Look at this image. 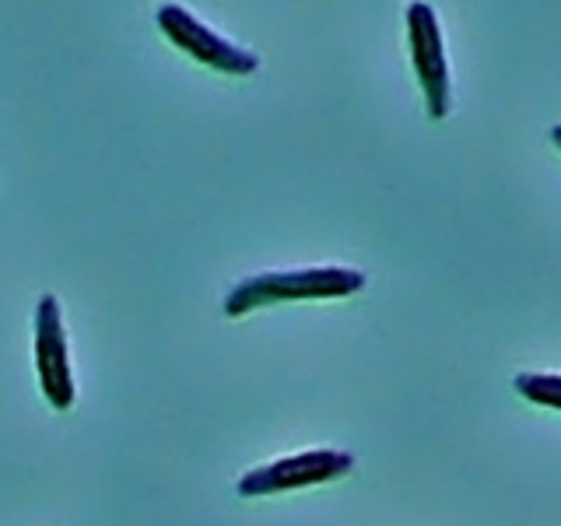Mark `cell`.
Here are the masks:
<instances>
[{
	"label": "cell",
	"instance_id": "7a4b0ae2",
	"mask_svg": "<svg viewBox=\"0 0 561 526\" xmlns=\"http://www.w3.org/2000/svg\"><path fill=\"white\" fill-rule=\"evenodd\" d=\"M154 25L165 35V43H172L180 53H186L190 60L218 70V75L245 78V75H253V70H260V57L253 49L225 39L221 32H215L207 22H201V18L183 4H162L154 11Z\"/></svg>",
	"mask_w": 561,
	"mask_h": 526
},
{
	"label": "cell",
	"instance_id": "3957f363",
	"mask_svg": "<svg viewBox=\"0 0 561 526\" xmlns=\"http://www.w3.org/2000/svg\"><path fill=\"white\" fill-rule=\"evenodd\" d=\"M408 43H411V64L425 95L428 116L446 119L453 105V88H449V64H446V39L438 28V14L425 0H414L408 8Z\"/></svg>",
	"mask_w": 561,
	"mask_h": 526
},
{
	"label": "cell",
	"instance_id": "5b68a950",
	"mask_svg": "<svg viewBox=\"0 0 561 526\" xmlns=\"http://www.w3.org/2000/svg\"><path fill=\"white\" fill-rule=\"evenodd\" d=\"M35 373H39L43 397L53 411L75 408V379H70L67 362V338H64V316L53 295L39 298L35 309Z\"/></svg>",
	"mask_w": 561,
	"mask_h": 526
},
{
	"label": "cell",
	"instance_id": "52a82bcc",
	"mask_svg": "<svg viewBox=\"0 0 561 526\" xmlns=\"http://www.w3.org/2000/svg\"><path fill=\"white\" fill-rule=\"evenodd\" d=\"M551 140H554L558 151H561V123H558V127H551Z\"/></svg>",
	"mask_w": 561,
	"mask_h": 526
},
{
	"label": "cell",
	"instance_id": "6da1fadb",
	"mask_svg": "<svg viewBox=\"0 0 561 526\" xmlns=\"http://www.w3.org/2000/svg\"><path fill=\"white\" fill-rule=\"evenodd\" d=\"M365 288V274L351 267H309L253 274L225 295V316H245L274 302H306V298H344Z\"/></svg>",
	"mask_w": 561,
	"mask_h": 526
},
{
	"label": "cell",
	"instance_id": "8992f818",
	"mask_svg": "<svg viewBox=\"0 0 561 526\" xmlns=\"http://www.w3.org/2000/svg\"><path fill=\"white\" fill-rule=\"evenodd\" d=\"M516 393L543 403V408H558L561 411V376H543V373H519L516 376Z\"/></svg>",
	"mask_w": 561,
	"mask_h": 526
},
{
	"label": "cell",
	"instance_id": "277c9868",
	"mask_svg": "<svg viewBox=\"0 0 561 526\" xmlns=\"http://www.w3.org/2000/svg\"><path fill=\"white\" fill-rule=\"evenodd\" d=\"M351 467H355V456L351 453L309 449V453L285 456V460H274L267 467H256L250 473H242L236 491L242 499H263V495H277V491H295V488L337 481Z\"/></svg>",
	"mask_w": 561,
	"mask_h": 526
}]
</instances>
